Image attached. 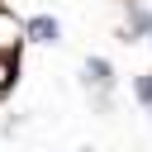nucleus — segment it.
Segmentation results:
<instances>
[{"label": "nucleus", "mask_w": 152, "mask_h": 152, "mask_svg": "<svg viewBox=\"0 0 152 152\" xmlns=\"http://www.w3.org/2000/svg\"><path fill=\"white\" fill-rule=\"evenodd\" d=\"M28 33H33L38 43H52V38H57V19H48V14H38V19H28Z\"/></svg>", "instance_id": "nucleus-1"}, {"label": "nucleus", "mask_w": 152, "mask_h": 152, "mask_svg": "<svg viewBox=\"0 0 152 152\" xmlns=\"http://www.w3.org/2000/svg\"><path fill=\"white\" fill-rule=\"evenodd\" d=\"M86 71H90V76H95V81H100V86H109V62H100V57H95V62H90V66H86Z\"/></svg>", "instance_id": "nucleus-2"}, {"label": "nucleus", "mask_w": 152, "mask_h": 152, "mask_svg": "<svg viewBox=\"0 0 152 152\" xmlns=\"http://www.w3.org/2000/svg\"><path fill=\"white\" fill-rule=\"evenodd\" d=\"M138 100H142V104L152 109V76H147V81H138Z\"/></svg>", "instance_id": "nucleus-3"}]
</instances>
